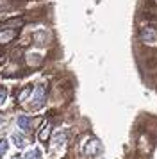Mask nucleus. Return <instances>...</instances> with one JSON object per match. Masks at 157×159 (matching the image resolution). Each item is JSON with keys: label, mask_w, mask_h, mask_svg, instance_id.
I'll use <instances>...</instances> for the list:
<instances>
[{"label": "nucleus", "mask_w": 157, "mask_h": 159, "mask_svg": "<svg viewBox=\"0 0 157 159\" xmlns=\"http://www.w3.org/2000/svg\"><path fill=\"white\" fill-rule=\"evenodd\" d=\"M32 102H30V107L32 109H39L45 104V100H47V86L45 84H38V86L34 88V93H32Z\"/></svg>", "instance_id": "nucleus-1"}, {"label": "nucleus", "mask_w": 157, "mask_h": 159, "mask_svg": "<svg viewBox=\"0 0 157 159\" xmlns=\"http://www.w3.org/2000/svg\"><path fill=\"white\" fill-rule=\"evenodd\" d=\"M139 38H141L143 43H146V45H155V43H157V30L152 29V27H145V29L139 32Z\"/></svg>", "instance_id": "nucleus-2"}, {"label": "nucleus", "mask_w": 157, "mask_h": 159, "mask_svg": "<svg viewBox=\"0 0 157 159\" xmlns=\"http://www.w3.org/2000/svg\"><path fill=\"white\" fill-rule=\"evenodd\" d=\"M18 36V29H4L0 30V45H6L9 41H13Z\"/></svg>", "instance_id": "nucleus-3"}, {"label": "nucleus", "mask_w": 157, "mask_h": 159, "mask_svg": "<svg viewBox=\"0 0 157 159\" xmlns=\"http://www.w3.org/2000/svg\"><path fill=\"white\" fill-rule=\"evenodd\" d=\"M100 150H102V145H100L98 139H91V141L82 148V152H84L86 156H96V152H100Z\"/></svg>", "instance_id": "nucleus-4"}, {"label": "nucleus", "mask_w": 157, "mask_h": 159, "mask_svg": "<svg viewBox=\"0 0 157 159\" xmlns=\"http://www.w3.org/2000/svg\"><path fill=\"white\" fill-rule=\"evenodd\" d=\"M18 127H20L21 130H30L32 129V120L25 115L18 116Z\"/></svg>", "instance_id": "nucleus-5"}, {"label": "nucleus", "mask_w": 157, "mask_h": 159, "mask_svg": "<svg viewBox=\"0 0 157 159\" xmlns=\"http://www.w3.org/2000/svg\"><path fill=\"white\" fill-rule=\"evenodd\" d=\"M66 132H57L56 136L52 138V148H57V147H61V145L66 143Z\"/></svg>", "instance_id": "nucleus-6"}, {"label": "nucleus", "mask_w": 157, "mask_h": 159, "mask_svg": "<svg viewBox=\"0 0 157 159\" xmlns=\"http://www.w3.org/2000/svg\"><path fill=\"white\" fill-rule=\"evenodd\" d=\"M11 139L14 141V145H16L18 148H23V147L27 145V139H25V136H21L20 132H13V136H11Z\"/></svg>", "instance_id": "nucleus-7"}, {"label": "nucleus", "mask_w": 157, "mask_h": 159, "mask_svg": "<svg viewBox=\"0 0 157 159\" xmlns=\"http://www.w3.org/2000/svg\"><path fill=\"white\" fill-rule=\"evenodd\" d=\"M50 132H52V127H50V123H45V125H43V129H41V132L38 134L39 141H48Z\"/></svg>", "instance_id": "nucleus-8"}, {"label": "nucleus", "mask_w": 157, "mask_h": 159, "mask_svg": "<svg viewBox=\"0 0 157 159\" xmlns=\"http://www.w3.org/2000/svg\"><path fill=\"white\" fill-rule=\"evenodd\" d=\"M47 39H48V34H47L45 30H41V32H36V34H34L36 45H45V43H47Z\"/></svg>", "instance_id": "nucleus-9"}, {"label": "nucleus", "mask_w": 157, "mask_h": 159, "mask_svg": "<svg viewBox=\"0 0 157 159\" xmlns=\"http://www.w3.org/2000/svg\"><path fill=\"white\" fill-rule=\"evenodd\" d=\"M23 159H41V150L39 148H34V150H29L25 154V157Z\"/></svg>", "instance_id": "nucleus-10"}, {"label": "nucleus", "mask_w": 157, "mask_h": 159, "mask_svg": "<svg viewBox=\"0 0 157 159\" xmlns=\"http://www.w3.org/2000/svg\"><path fill=\"white\" fill-rule=\"evenodd\" d=\"M7 148H9V143H7V139H0V157H4V154L7 152Z\"/></svg>", "instance_id": "nucleus-11"}, {"label": "nucleus", "mask_w": 157, "mask_h": 159, "mask_svg": "<svg viewBox=\"0 0 157 159\" xmlns=\"http://www.w3.org/2000/svg\"><path fill=\"white\" fill-rule=\"evenodd\" d=\"M30 93H32V88H25V89H23V91L20 93V100L23 102V100H25V98H27V97H29Z\"/></svg>", "instance_id": "nucleus-12"}, {"label": "nucleus", "mask_w": 157, "mask_h": 159, "mask_svg": "<svg viewBox=\"0 0 157 159\" xmlns=\"http://www.w3.org/2000/svg\"><path fill=\"white\" fill-rule=\"evenodd\" d=\"M6 98H7V89L6 88H0V106L6 102Z\"/></svg>", "instance_id": "nucleus-13"}, {"label": "nucleus", "mask_w": 157, "mask_h": 159, "mask_svg": "<svg viewBox=\"0 0 157 159\" xmlns=\"http://www.w3.org/2000/svg\"><path fill=\"white\" fill-rule=\"evenodd\" d=\"M29 63L30 65H39L41 63V57H29Z\"/></svg>", "instance_id": "nucleus-14"}, {"label": "nucleus", "mask_w": 157, "mask_h": 159, "mask_svg": "<svg viewBox=\"0 0 157 159\" xmlns=\"http://www.w3.org/2000/svg\"><path fill=\"white\" fill-rule=\"evenodd\" d=\"M11 159H23V157H21L20 154H16V156H13V157H11Z\"/></svg>", "instance_id": "nucleus-15"}]
</instances>
